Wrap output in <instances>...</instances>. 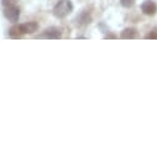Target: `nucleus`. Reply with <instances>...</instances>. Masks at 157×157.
I'll list each match as a JSON object with an SVG mask.
<instances>
[{"mask_svg": "<svg viewBox=\"0 0 157 157\" xmlns=\"http://www.w3.org/2000/svg\"><path fill=\"white\" fill-rule=\"evenodd\" d=\"M141 11L147 16H152L157 13V5L152 0H146L141 4Z\"/></svg>", "mask_w": 157, "mask_h": 157, "instance_id": "obj_3", "label": "nucleus"}, {"mask_svg": "<svg viewBox=\"0 0 157 157\" xmlns=\"http://www.w3.org/2000/svg\"><path fill=\"white\" fill-rule=\"evenodd\" d=\"M105 38H116V36H114V35H108V36H105Z\"/></svg>", "mask_w": 157, "mask_h": 157, "instance_id": "obj_11", "label": "nucleus"}, {"mask_svg": "<svg viewBox=\"0 0 157 157\" xmlns=\"http://www.w3.org/2000/svg\"><path fill=\"white\" fill-rule=\"evenodd\" d=\"M17 0H2V3L4 6H11V5H15Z\"/></svg>", "mask_w": 157, "mask_h": 157, "instance_id": "obj_9", "label": "nucleus"}, {"mask_svg": "<svg viewBox=\"0 0 157 157\" xmlns=\"http://www.w3.org/2000/svg\"><path fill=\"white\" fill-rule=\"evenodd\" d=\"M120 37L123 38V40H132V38H137L139 37V32L134 27H128L121 32Z\"/></svg>", "mask_w": 157, "mask_h": 157, "instance_id": "obj_6", "label": "nucleus"}, {"mask_svg": "<svg viewBox=\"0 0 157 157\" xmlns=\"http://www.w3.org/2000/svg\"><path fill=\"white\" fill-rule=\"evenodd\" d=\"M20 29H21L22 35H26V33L31 35V33H33V32H36L38 30V24L36 21H29V22L21 24Z\"/></svg>", "mask_w": 157, "mask_h": 157, "instance_id": "obj_5", "label": "nucleus"}, {"mask_svg": "<svg viewBox=\"0 0 157 157\" xmlns=\"http://www.w3.org/2000/svg\"><path fill=\"white\" fill-rule=\"evenodd\" d=\"M9 35H10L11 37H15V38H17V37H21V36H22V32H21L20 25H14V26L10 29V31H9Z\"/></svg>", "mask_w": 157, "mask_h": 157, "instance_id": "obj_7", "label": "nucleus"}, {"mask_svg": "<svg viewBox=\"0 0 157 157\" xmlns=\"http://www.w3.org/2000/svg\"><path fill=\"white\" fill-rule=\"evenodd\" d=\"M4 16L11 22H16L20 17V9L15 5L6 6V9L4 10Z\"/></svg>", "mask_w": 157, "mask_h": 157, "instance_id": "obj_2", "label": "nucleus"}, {"mask_svg": "<svg viewBox=\"0 0 157 157\" xmlns=\"http://www.w3.org/2000/svg\"><path fill=\"white\" fill-rule=\"evenodd\" d=\"M146 38H155V40H157V30H153V31H151L148 35H146Z\"/></svg>", "mask_w": 157, "mask_h": 157, "instance_id": "obj_10", "label": "nucleus"}, {"mask_svg": "<svg viewBox=\"0 0 157 157\" xmlns=\"http://www.w3.org/2000/svg\"><path fill=\"white\" fill-rule=\"evenodd\" d=\"M73 11V5L69 0H61L53 8V15L58 19H63L68 16Z\"/></svg>", "mask_w": 157, "mask_h": 157, "instance_id": "obj_1", "label": "nucleus"}, {"mask_svg": "<svg viewBox=\"0 0 157 157\" xmlns=\"http://www.w3.org/2000/svg\"><path fill=\"white\" fill-rule=\"evenodd\" d=\"M61 36H62V32L58 27H50V29H46L42 35H40V38H52V40H56V38H61Z\"/></svg>", "mask_w": 157, "mask_h": 157, "instance_id": "obj_4", "label": "nucleus"}, {"mask_svg": "<svg viewBox=\"0 0 157 157\" xmlns=\"http://www.w3.org/2000/svg\"><path fill=\"white\" fill-rule=\"evenodd\" d=\"M135 2H136V0H120V4L124 8H131L135 4Z\"/></svg>", "mask_w": 157, "mask_h": 157, "instance_id": "obj_8", "label": "nucleus"}]
</instances>
